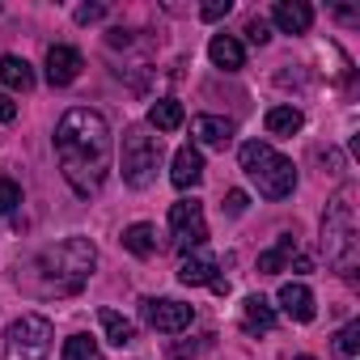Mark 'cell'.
I'll return each instance as SVG.
<instances>
[{
	"label": "cell",
	"instance_id": "27",
	"mask_svg": "<svg viewBox=\"0 0 360 360\" xmlns=\"http://www.w3.org/2000/svg\"><path fill=\"white\" fill-rule=\"evenodd\" d=\"M229 9H233V0H208V5L200 9V18L204 22H221V18H229Z\"/></svg>",
	"mask_w": 360,
	"mask_h": 360
},
{
	"label": "cell",
	"instance_id": "23",
	"mask_svg": "<svg viewBox=\"0 0 360 360\" xmlns=\"http://www.w3.org/2000/svg\"><path fill=\"white\" fill-rule=\"evenodd\" d=\"M60 360H102V347H98V339H89V335H72V339H64Z\"/></svg>",
	"mask_w": 360,
	"mask_h": 360
},
{
	"label": "cell",
	"instance_id": "12",
	"mask_svg": "<svg viewBox=\"0 0 360 360\" xmlns=\"http://www.w3.org/2000/svg\"><path fill=\"white\" fill-rule=\"evenodd\" d=\"M271 22L284 30V34H305L314 26V9L305 5V0H280V5L271 9Z\"/></svg>",
	"mask_w": 360,
	"mask_h": 360
},
{
	"label": "cell",
	"instance_id": "18",
	"mask_svg": "<svg viewBox=\"0 0 360 360\" xmlns=\"http://www.w3.org/2000/svg\"><path fill=\"white\" fill-rule=\"evenodd\" d=\"M0 81H5L13 94H30L34 89V68L22 56H5V60H0Z\"/></svg>",
	"mask_w": 360,
	"mask_h": 360
},
{
	"label": "cell",
	"instance_id": "7",
	"mask_svg": "<svg viewBox=\"0 0 360 360\" xmlns=\"http://www.w3.org/2000/svg\"><path fill=\"white\" fill-rule=\"evenodd\" d=\"M169 233L183 250H200L204 238H208V225H204V204L200 200H178L169 204Z\"/></svg>",
	"mask_w": 360,
	"mask_h": 360
},
{
	"label": "cell",
	"instance_id": "3",
	"mask_svg": "<svg viewBox=\"0 0 360 360\" xmlns=\"http://www.w3.org/2000/svg\"><path fill=\"white\" fill-rule=\"evenodd\" d=\"M238 161H242V169L250 174V183L259 187L263 200H288V195L297 191V165H292L288 157H280L271 144L246 140V144L238 148Z\"/></svg>",
	"mask_w": 360,
	"mask_h": 360
},
{
	"label": "cell",
	"instance_id": "22",
	"mask_svg": "<svg viewBox=\"0 0 360 360\" xmlns=\"http://www.w3.org/2000/svg\"><path fill=\"white\" fill-rule=\"evenodd\" d=\"M98 322H102V330H106V339H110L115 347H127V343H136V326H131L123 314H115V309H102V314H98Z\"/></svg>",
	"mask_w": 360,
	"mask_h": 360
},
{
	"label": "cell",
	"instance_id": "8",
	"mask_svg": "<svg viewBox=\"0 0 360 360\" xmlns=\"http://www.w3.org/2000/svg\"><path fill=\"white\" fill-rule=\"evenodd\" d=\"M140 314H144V322H148L153 330H161V335H178V330H187V326H191V318H195V309H191L187 301H174V297H148Z\"/></svg>",
	"mask_w": 360,
	"mask_h": 360
},
{
	"label": "cell",
	"instance_id": "1",
	"mask_svg": "<svg viewBox=\"0 0 360 360\" xmlns=\"http://www.w3.org/2000/svg\"><path fill=\"white\" fill-rule=\"evenodd\" d=\"M56 157L77 195H94L110 169V123L102 110L72 106L56 127Z\"/></svg>",
	"mask_w": 360,
	"mask_h": 360
},
{
	"label": "cell",
	"instance_id": "26",
	"mask_svg": "<svg viewBox=\"0 0 360 360\" xmlns=\"http://www.w3.org/2000/svg\"><path fill=\"white\" fill-rule=\"evenodd\" d=\"M246 39H250L255 47H263V43L271 39V22H267V18H250V22H246Z\"/></svg>",
	"mask_w": 360,
	"mask_h": 360
},
{
	"label": "cell",
	"instance_id": "6",
	"mask_svg": "<svg viewBox=\"0 0 360 360\" xmlns=\"http://www.w3.org/2000/svg\"><path fill=\"white\" fill-rule=\"evenodd\" d=\"M51 322L43 314H22L5 330V360H43L51 352Z\"/></svg>",
	"mask_w": 360,
	"mask_h": 360
},
{
	"label": "cell",
	"instance_id": "21",
	"mask_svg": "<svg viewBox=\"0 0 360 360\" xmlns=\"http://www.w3.org/2000/svg\"><path fill=\"white\" fill-rule=\"evenodd\" d=\"M263 123H267V131H271V136H292V131H301L305 115H301L297 106H271Z\"/></svg>",
	"mask_w": 360,
	"mask_h": 360
},
{
	"label": "cell",
	"instance_id": "28",
	"mask_svg": "<svg viewBox=\"0 0 360 360\" xmlns=\"http://www.w3.org/2000/svg\"><path fill=\"white\" fill-rule=\"evenodd\" d=\"M72 18H77V26H89V22H102V18H106V5H81V9H77Z\"/></svg>",
	"mask_w": 360,
	"mask_h": 360
},
{
	"label": "cell",
	"instance_id": "14",
	"mask_svg": "<svg viewBox=\"0 0 360 360\" xmlns=\"http://www.w3.org/2000/svg\"><path fill=\"white\" fill-rule=\"evenodd\" d=\"M276 301H280V309H284L292 322H314V292H309L305 284H280Z\"/></svg>",
	"mask_w": 360,
	"mask_h": 360
},
{
	"label": "cell",
	"instance_id": "31",
	"mask_svg": "<svg viewBox=\"0 0 360 360\" xmlns=\"http://www.w3.org/2000/svg\"><path fill=\"white\" fill-rule=\"evenodd\" d=\"M195 352H200V343H178L169 356H174V360H187V356H195Z\"/></svg>",
	"mask_w": 360,
	"mask_h": 360
},
{
	"label": "cell",
	"instance_id": "20",
	"mask_svg": "<svg viewBox=\"0 0 360 360\" xmlns=\"http://www.w3.org/2000/svg\"><path fill=\"white\" fill-rule=\"evenodd\" d=\"M123 250L136 255V259H148V255L157 250V229L144 225V221H140V225H127V229H123Z\"/></svg>",
	"mask_w": 360,
	"mask_h": 360
},
{
	"label": "cell",
	"instance_id": "5",
	"mask_svg": "<svg viewBox=\"0 0 360 360\" xmlns=\"http://www.w3.org/2000/svg\"><path fill=\"white\" fill-rule=\"evenodd\" d=\"M161 136H148L144 127H127L123 131V153H119V169H123V183L144 191L153 178H157V165H161Z\"/></svg>",
	"mask_w": 360,
	"mask_h": 360
},
{
	"label": "cell",
	"instance_id": "30",
	"mask_svg": "<svg viewBox=\"0 0 360 360\" xmlns=\"http://www.w3.org/2000/svg\"><path fill=\"white\" fill-rule=\"evenodd\" d=\"M18 119V102L9 94H0V123H13Z\"/></svg>",
	"mask_w": 360,
	"mask_h": 360
},
{
	"label": "cell",
	"instance_id": "4",
	"mask_svg": "<svg viewBox=\"0 0 360 360\" xmlns=\"http://www.w3.org/2000/svg\"><path fill=\"white\" fill-rule=\"evenodd\" d=\"M352 200H356V191L343 187L326 204V217H322V246L339 276H352V267H356V204Z\"/></svg>",
	"mask_w": 360,
	"mask_h": 360
},
{
	"label": "cell",
	"instance_id": "24",
	"mask_svg": "<svg viewBox=\"0 0 360 360\" xmlns=\"http://www.w3.org/2000/svg\"><path fill=\"white\" fill-rule=\"evenodd\" d=\"M330 347H335V356H339V360H352V356L360 352V322H347V326L335 335V343H330Z\"/></svg>",
	"mask_w": 360,
	"mask_h": 360
},
{
	"label": "cell",
	"instance_id": "9",
	"mask_svg": "<svg viewBox=\"0 0 360 360\" xmlns=\"http://www.w3.org/2000/svg\"><path fill=\"white\" fill-rule=\"evenodd\" d=\"M169 183H174L178 191H191V187H200V183H204V157H200V148H195V144H183V148L174 153Z\"/></svg>",
	"mask_w": 360,
	"mask_h": 360
},
{
	"label": "cell",
	"instance_id": "19",
	"mask_svg": "<svg viewBox=\"0 0 360 360\" xmlns=\"http://www.w3.org/2000/svg\"><path fill=\"white\" fill-rule=\"evenodd\" d=\"M183 102L178 98H161V102H153V110H148V123L157 127V131H178L183 127Z\"/></svg>",
	"mask_w": 360,
	"mask_h": 360
},
{
	"label": "cell",
	"instance_id": "17",
	"mask_svg": "<svg viewBox=\"0 0 360 360\" xmlns=\"http://www.w3.org/2000/svg\"><path fill=\"white\" fill-rule=\"evenodd\" d=\"M292 259H297V238H288V233H284L271 250H263V255H259V271H263V276H280V271H288V267H292Z\"/></svg>",
	"mask_w": 360,
	"mask_h": 360
},
{
	"label": "cell",
	"instance_id": "29",
	"mask_svg": "<svg viewBox=\"0 0 360 360\" xmlns=\"http://www.w3.org/2000/svg\"><path fill=\"white\" fill-rule=\"evenodd\" d=\"M246 208H250V200H246V191H229V195H225V212H229V217H242Z\"/></svg>",
	"mask_w": 360,
	"mask_h": 360
},
{
	"label": "cell",
	"instance_id": "32",
	"mask_svg": "<svg viewBox=\"0 0 360 360\" xmlns=\"http://www.w3.org/2000/svg\"><path fill=\"white\" fill-rule=\"evenodd\" d=\"M297 360H314V356H297Z\"/></svg>",
	"mask_w": 360,
	"mask_h": 360
},
{
	"label": "cell",
	"instance_id": "2",
	"mask_svg": "<svg viewBox=\"0 0 360 360\" xmlns=\"http://www.w3.org/2000/svg\"><path fill=\"white\" fill-rule=\"evenodd\" d=\"M94 263H98V246L89 238H64L60 246H47L34 259V276L43 292L68 297L85 288V280L94 276Z\"/></svg>",
	"mask_w": 360,
	"mask_h": 360
},
{
	"label": "cell",
	"instance_id": "15",
	"mask_svg": "<svg viewBox=\"0 0 360 360\" xmlns=\"http://www.w3.org/2000/svg\"><path fill=\"white\" fill-rule=\"evenodd\" d=\"M276 326V305L267 301V297H246V305H242V330L246 335H263V330H271Z\"/></svg>",
	"mask_w": 360,
	"mask_h": 360
},
{
	"label": "cell",
	"instance_id": "11",
	"mask_svg": "<svg viewBox=\"0 0 360 360\" xmlns=\"http://www.w3.org/2000/svg\"><path fill=\"white\" fill-rule=\"evenodd\" d=\"M81 77V51L77 47H51L47 51V81L60 89V85H72Z\"/></svg>",
	"mask_w": 360,
	"mask_h": 360
},
{
	"label": "cell",
	"instance_id": "13",
	"mask_svg": "<svg viewBox=\"0 0 360 360\" xmlns=\"http://www.w3.org/2000/svg\"><path fill=\"white\" fill-rule=\"evenodd\" d=\"M191 136L208 148H225L233 140V119H221V115H195L191 119Z\"/></svg>",
	"mask_w": 360,
	"mask_h": 360
},
{
	"label": "cell",
	"instance_id": "10",
	"mask_svg": "<svg viewBox=\"0 0 360 360\" xmlns=\"http://www.w3.org/2000/svg\"><path fill=\"white\" fill-rule=\"evenodd\" d=\"M178 280L183 284H191V288H200V284H217L221 276H217V255H208V250H195V255H183V263H178Z\"/></svg>",
	"mask_w": 360,
	"mask_h": 360
},
{
	"label": "cell",
	"instance_id": "16",
	"mask_svg": "<svg viewBox=\"0 0 360 360\" xmlns=\"http://www.w3.org/2000/svg\"><path fill=\"white\" fill-rule=\"evenodd\" d=\"M208 60H212L217 68H225V72L246 68V51H242V43H238L233 34H217V39L208 43Z\"/></svg>",
	"mask_w": 360,
	"mask_h": 360
},
{
	"label": "cell",
	"instance_id": "25",
	"mask_svg": "<svg viewBox=\"0 0 360 360\" xmlns=\"http://www.w3.org/2000/svg\"><path fill=\"white\" fill-rule=\"evenodd\" d=\"M18 204H22V187L13 183V178H0V217H9Z\"/></svg>",
	"mask_w": 360,
	"mask_h": 360
}]
</instances>
